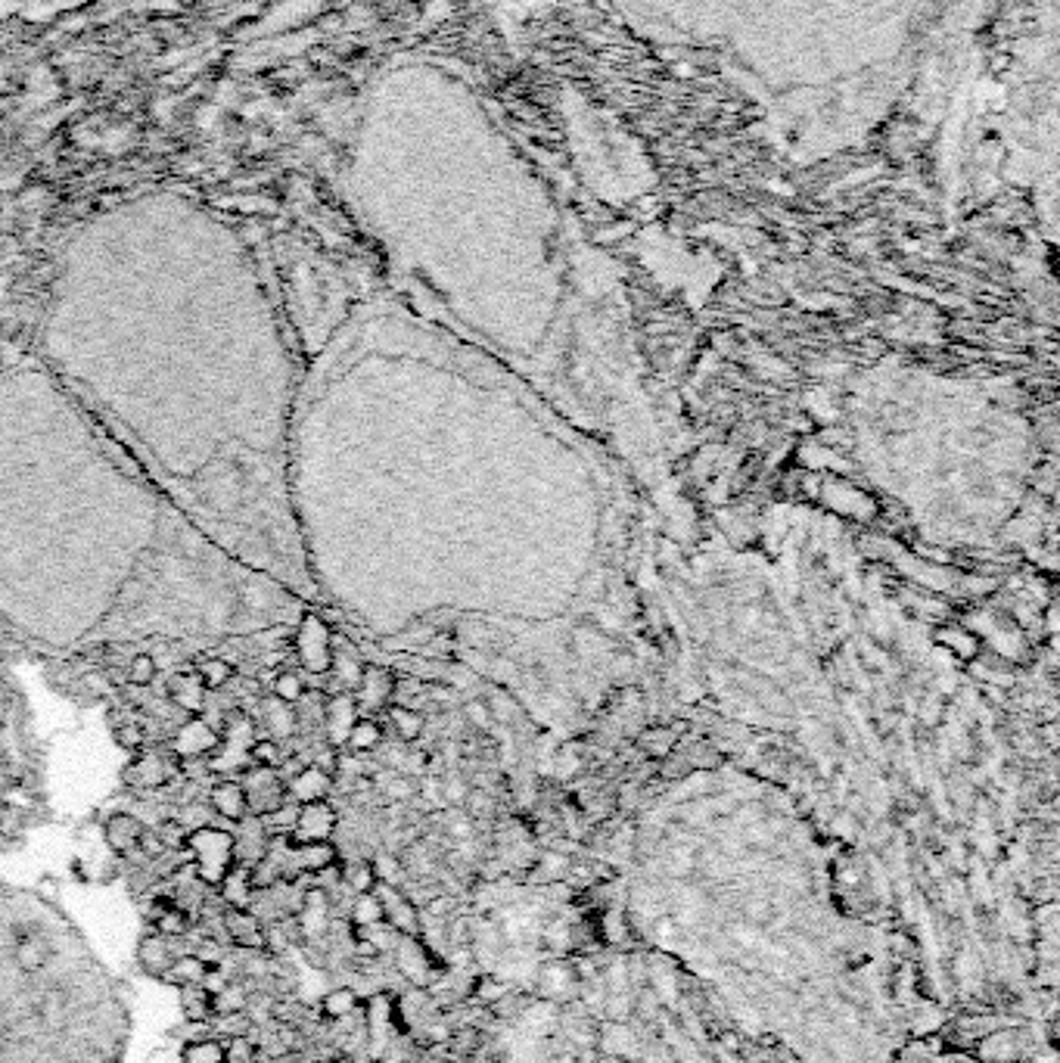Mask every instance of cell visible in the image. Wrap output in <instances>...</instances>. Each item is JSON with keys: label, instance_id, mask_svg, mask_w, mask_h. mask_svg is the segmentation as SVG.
<instances>
[{"label": "cell", "instance_id": "obj_13", "mask_svg": "<svg viewBox=\"0 0 1060 1063\" xmlns=\"http://www.w3.org/2000/svg\"><path fill=\"white\" fill-rule=\"evenodd\" d=\"M209 806H212L215 815H221L224 821H231V824H240L243 818H249L246 793H243L240 781H231V778H224V781H218V784L212 787Z\"/></svg>", "mask_w": 1060, "mask_h": 1063}, {"label": "cell", "instance_id": "obj_1", "mask_svg": "<svg viewBox=\"0 0 1060 1063\" xmlns=\"http://www.w3.org/2000/svg\"><path fill=\"white\" fill-rule=\"evenodd\" d=\"M187 855H190V868L196 874V880L203 886L218 889L221 880L231 874V868L237 865V843H234V830L224 827H212L203 824L187 833Z\"/></svg>", "mask_w": 1060, "mask_h": 1063}, {"label": "cell", "instance_id": "obj_30", "mask_svg": "<svg viewBox=\"0 0 1060 1063\" xmlns=\"http://www.w3.org/2000/svg\"><path fill=\"white\" fill-rule=\"evenodd\" d=\"M224 1063H259V1048L252 1042V1032L249 1036L224 1039Z\"/></svg>", "mask_w": 1060, "mask_h": 1063}, {"label": "cell", "instance_id": "obj_33", "mask_svg": "<svg viewBox=\"0 0 1060 1063\" xmlns=\"http://www.w3.org/2000/svg\"><path fill=\"white\" fill-rule=\"evenodd\" d=\"M342 877H346V883L355 889V893L361 896V893H374V886H377V874H374V865H352L346 874H342Z\"/></svg>", "mask_w": 1060, "mask_h": 1063}, {"label": "cell", "instance_id": "obj_20", "mask_svg": "<svg viewBox=\"0 0 1060 1063\" xmlns=\"http://www.w3.org/2000/svg\"><path fill=\"white\" fill-rule=\"evenodd\" d=\"M13 958H16L19 970L38 973L47 964V958H50V945L41 936H22L16 942V948H13Z\"/></svg>", "mask_w": 1060, "mask_h": 1063}, {"label": "cell", "instance_id": "obj_7", "mask_svg": "<svg viewBox=\"0 0 1060 1063\" xmlns=\"http://www.w3.org/2000/svg\"><path fill=\"white\" fill-rule=\"evenodd\" d=\"M283 781H286V799L296 802V806H305V802H321L333 790V774H327L318 765H305V768H299L293 774V778H283Z\"/></svg>", "mask_w": 1060, "mask_h": 1063}, {"label": "cell", "instance_id": "obj_3", "mask_svg": "<svg viewBox=\"0 0 1060 1063\" xmlns=\"http://www.w3.org/2000/svg\"><path fill=\"white\" fill-rule=\"evenodd\" d=\"M243 793H246V809L249 818H265L271 812H277L286 799V781L280 768H262V765H249L243 768V781H240Z\"/></svg>", "mask_w": 1060, "mask_h": 1063}, {"label": "cell", "instance_id": "obj_12", "mask_svg": "<svg viewBox=\"0 0 1060 1063\" xmlns=\"http://www.w3.org/2000/svg\"><path fill=\"white\" fill-rule=\"evenodd\" d=\"M175 958H178L175 948H171V942H168L165 936H159V933L143 936V939L137 942V964H140L143 973L153 976V980H162Z\"/></svg>", "mask_w": 1060, "mask_h": 1063}, {"label": "cell", "instance_id": "obj_36", "mask_svg": "<svg viewBox=\"0 0 1060 1063\" xmlns=\"http://www.w3.org/2000/svg\"><path fill=\"white\" fill-rule=\"evenodd\" d=\"M116 740L125 746V750L140 753V746H143V740H147V734L140 731V725H122V728L116 731Z\"/></svg>", "mask_w": 1060, "mask_h": 1063}, {"label": "cell", "instance_id": "obj_9", "mask_svg": "<svg viewBox=\"0 0 1060 1063\" xmlns=\"http://www.w3.org/2000/svg\"><path fill=\"white\" fill-rule=\"evenodd\" d=\"M290 861L293 874H324L339 861V852L330 840L324 843H290Z\"/></svg>", "mask_w": 1060, "mask_h": 1063}, {"label": "cell", "instance_id": "obj_34", "mask_svg": "<svg viewBox=\"0 0 1060 1063\" xmlns=\"http://www.w3.org/2000/svg\"><path fill=\"white\" fill-rule=\"evenodd\" d=\"M187 833H190V830L175 818V821H165V824L156 830V837H159L162 846L171 852V849H184V846H187Z\"/></svg>", "mask_w": 1060, "mask_h": 1063}, {"label": "cell", "instance_id": "obj_23", "mask_svg": "<svg viewBox=\"0 0 1060 1063\" xmlns=\"http://www.w3.org/2000/svg\"><path fill=\"white\" fill-rule=\"evenodd\" d=\"M181 1063H224V1039H193L181 1051Z\"/></svg>", "mask_w": 1060, "mask_h": 1063}, {"label": "cell", "instance_id": "obj_21", "mask_svg": "<svg viewBox=\"0 0 1060 1063\" xmlns=\"http://www.w3.org/2000/svg\"><path fill=\"white\" fill-rule=\"evenodd\" d=\"M265 725H268V731H274L277 740L290 737V734L299 728L296 706L280 703V700H268V703H265ZM274 737H271V740H274Z\"/></svg>", "mask_w": 1060, "mask_h": 1063}, {"label": "cell", "instance_id": "obj_29", "mask_svg": "<svg viewBox=\"0 0 1060 1063\" xmlns=\"http://www.w3.org/2000/svg\"><path fill=\"white\" fill-rule=\"evenodd\" d=\"M249 765H262V768H280L283 765V750L280 743L265 737V740H252L249 746Z\"/></svg>", "mask_w": 1060, "mask_h": 1063}, {"label": "cell", "instance_id": "obj_5", "mask_svg": "<svg viewBox=\"0 0 1060 1063\" xmlns=\"http://www.w3.org/2000/svg\"><path fill=\"white\" fill-rule=\"evenodd\" d=\"M336 830V809L327 799L305 802L296 812V824L290 830V843H324Z\"/></svg>", "mask_w": 1060, "mask_h": 1063}, {"label": "cell", "instance_id": "obj_2", "mask_svg": "<svg viewBox=\"0 0 1060 1063\" xmlns=\"http://www.w3.org/2000/svg\"><path fill=\"white\" fill-rule=\"evenodd\" d=\"M293 647H296V659L302 663V669L308 675H324L330 672L333 663V635L321 616H302L296 635H293Z\"/></svg>", "mask_w": 1060, "mask_h": 1063}, {"label": "cell", "instance_id": "obj_27", "mask_svg": "<svg viewBox=\"0 0 1060 1063\" xmlns=\"http://www.w3.org/2000/svg\"><path fill=\"white\" fill-rule=\"evenodd\" d=\"M380 737H383V731H380L377 722H370V718H358V722L352 725V731H349V737H346V746H352L355 753H367V750H374V746L380 743Z\"/></svg>", "mask_w": 1060, "mask_h": 1063}, {"label": "cell", "instance_id": "obj_4", "mask_svg": "<svg viewBox=\"0 0 1060 1063\" xmlns=\"http://www.w3.org/2000/svg\"><path fill=\"white\" fill-rule=\"evenodd\" d=\"M218 746H221L218 728H212L203 715H187V722L168 740V756H175L178 762H196V759L215 756Z\"/></svg>", "mask_w": 1060, "mask_h": 1063}, {"label": "cell", "instance_id": "obj_28", "mask_svg": "<svg viewBox=\"0 0 1060 1063\" xmlns=\"http://www.w3.org/2000/svg\"><path fill=\"white\" fill-rule=\"evenodd\" d=\"M352 921L358 927H377L383 921V905L374 893H361L352 908Z\"/></svg>", "mask_w": 1060, "mask_h": 1063}, {"label": "cell", "instance_id": "obj_26", "mask_svg": "<svg viewBox=\"0 0 1060 1063\" xmlns=\"http://www.w3.org/2000/svg\"><path fill=\"white\" fill-rule=\"evenodd\" d=\"M271 691H274V700L290 703V706L302 703L305 694H308V691H305V681H302L299 672H277V675H274V684H271Z\"/></svg>", "mask_w": 1060, "mask_h": 1063}, {"label": "cell", "instance_id": "obj_16", "mask_svg": "<svg viewBox=\"0 0 1060 1063\" xmlns=\"http://www.w3.org/2000/svg\"><path fill=\"white\" fill-rule=\"evenodd\" d=\"M218 889H221V902H224L227 908H252L255 893H259V889H255V883H252V874H249L246 865H234L231 874L221 880Z\"/></svg>", "mask_w": 1060, "mask_h": 1063}, {"label": "cell", "instance_id": "obj_37", "mask_svg": "<svg viewBox=\"0 0 1060 1063\" xmlns=\"http://www.w3.org/2000/svg\"><path fill=\"white\" fill-rule=\"evenodd\" d=\"M7 784H10V778H7V771H4V765H0V793H4V790H7Z\"/></svg>", "mask_w": 1060, "mask_h": 1063}, {"label": "cell", "instance_id": "obj_35", "mask_svg": "<svg viewBox=\"0 0 1060 1063\" xmlns=\"http://www.w3.org/2000/svg\"><path fill=\"white\" fill-rule=\"evenodd\" d=\"M41 1017H44V1023H50V1026H60V1023H63V1017H66V1001H63L60 992H50V995L44 998Z\"/></svg>", "mask_w": 1060, "mask_h": 1063}, {"label": "cell", "instance_id": "obj_31", "mask_svg": "<svg viewBox=\"0 0 1060 1063\" xmlns=\"http://www.w3.org/2000/svg\"><path fill=\"white\" fill-rule=\"evenodd\" d=\"M389 722H392V728H395L401 737H405V740L417 737L420 728H423V718H420L414 709H408V706H392V709H389Z\"/></svg>", "mask_w": 1060, "mask_h": 1063}, {"label": "cell", "instance_id": "obj_25", "mask_svg": "<svg viewBox=\"0 0 1060 1063\" xmlns=\"http://www.w3.org/2000/svg\"><path fill=\"white\" fill-rule=\"evenodd\" d=\"M321 1011H324V1017H330V1020H346V1017H352V1014L358 1011V995H355V989H333V992H327L324 1001H321Z\"/></svg>", "mask_w": 1060, "mask_h": 1063}, {"label": "cell", "instance_id": "obj_8", "mask_svg": "<svg viewBox=\"0 0 1060 1063\" xmlns=\"http://www.w3.org/2000/svg\"><path fill=\"white\" fill-rule=\"evenodd\" d=\"M324 734H327V743L330 746H339L346 743L352 725L358 722V703L352 694H333L327 703H324Z\"/></svg>", "mask_w": 1060, "mask_h": 1063}, {"label": "cell", "instance_id": "obj_22", "mask_svg": "<svg viewBox=\"0 0 1060 1063\" xmlns=\"http://www.w3.org/2000/svg\"><path fill=\"white\" fill-rule=\"evenodd\" d=\"M196 675H199V681L206 684V691H221V687H227L234 681L237 672H234L231 663H227V659L209 656V659H203V663L196 666Z\"/></svg>", "mask_w": 1060, "mask_h": 1063}, {"label": "cell", "instance_id": "obj_18", "mask_svg": "<svg viewBox=\"0 0 1060 1063\" xmlns=\"http://www.w3.org/2000/svg\"><path fill=\"white\" fill-rule=\"evenodd\" d=\"M131 784L137 787H162L168 778H171V765H168V756H159V753H143L134 759L131 771H128Z\"/></svg>", "mask_w": 1060, "mask_h": 1063}, {"label": "cell", "instance_id": "obj_10", "mask_svg": "<svg viewBox=\"0 0 1060 1063\" xmlns=\"http://www.w3.org/2000/svg\"><path fill=\"white\" fill-rule=\"evenodd\" d=\"M143 821L128 815V812H119L112 815L103 827V837H106V846L116 852V855H131L134 849H140V840H143Z\"/></svg>", "mask_w": 1060, "mask_h": 1063}, {"label": "cell", "instance_id": "obj_14", "mask_svg": "<svg viewBox=\"0 0 1060 1063\" xmlns=\"http://www.w3.org/2000/svg\"><path fill=\"white\" fill-rule=\"evenodd\" d=\"M395 694V681L386 669L380 666H367L361 681H358V709H380L389 703V697Z\"/></svg>", "mask_w": 1060, "mask_h": 1063}, {"label": "cell", "instance_id": "obj_11", "mask_svg": "<svg viewBox=\"0 0 1060 1063\" xmlns=\"http://www.w3.org/2000/svg\"><path fill=\"white\" fill-rule=\"evenodd\" d=\"M168 697H171V703H175V709H181L187 715H203L209 691H206V684L199 681L196 672H181L168 681Z\"/></svg>", "mask_w": 1060, "mask_h": 1063}, {"label": "cell", "instance_id": "obj_6", "mask_svg": "<svg viewBox=\"0 0 1060 1063\" xmlns=\"http://www.w3.org/2000/svg\"><path fill=\"white\" fill-rule=\"evenodd\" d=\"M224 930H227V939L240 948H252V952H265L268 948V930L252 908H227Z\"/></svg>", "mask_w": 1060, "mask_h": 1063}, {"label": "cell", "instance_id": "obj_15", "mask_svg": "<svg viewBox=\"0 0 1060 1063\" xmlns=\"http://www.w3.org/2000/svg\"><path fill=\"white\" fill-rule=\"evenodd\" d=\"M215 970V964H209L203 955H178L175 961H171V967H168V973L162 976V983H168V986H178V989H184V986H203L206 980H209V973Z\"/></svg>", "mask_w": 1060, "mask_h": 1063}, {"label": "cell", "instance_id": "obj_24", "mask_svg": "<svg viewBox=\"0 0 1060 1063\" xmlns=\"http://www.w3.org/2000/svg\"><path fill=\"white\" fill-rule=\"evenodd\" d=\"M246 1008H249V992L240 983H224L221 989H215V1017L246 1014Z\"/></svg>", "mask_w": 1060, "mask_h": 1063}, {"label": "cell", "instance_id": "obj_32", "mask_svg": "<svg viewBox=\"0 0 1060 1063\" xmlns=\"http://www.w3.org/2000/svg\"><path fill=\"white\" fill-rule=\"evenodd\" d=\"M156 675H159V666H156V659H153V656H147V653H137V656L131 659V663H128V681H131V684H137V687H147V684H153V681H156Z\"/></svg>", "mask_w": 1060, "mask_h": 1063}, {"label": "cell", "instance_id": "obj_19", "mask_svg": "<svg viewBox=\"0 0 1060 1063\" xmlns=\"http://www.w3.org/2000/svg\"><path fill=\"white\" fill-rule=\"evenodd\" d=\"M153 927H156V933L165 936V939L187 936V930H190V914H187L178 902L159 899V902H156V914H153Z\"/></svg>", "mask_w": 1060, "mask_h": 1063}, {"label": "cell", "instance_id": "obj_17", "mask_svg": "<svg viewBox=\"0 0 1060 1063\" xmlns=\"http://www.w3.org/2000/svg\"><path fill=\"white\" fill-rule=\"evenodd\" d=\"M181 1014L187 1023H212L215 1017V992L203 983V986H184L181 995Z\"/></svg>", "mask_w": 1060, "mask_h": 1063}]
</instances>
